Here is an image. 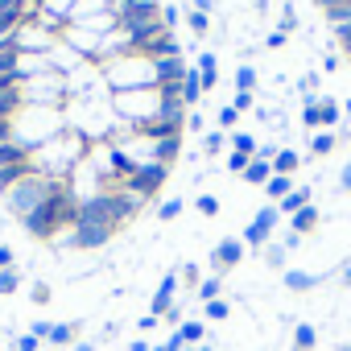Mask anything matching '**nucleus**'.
Returning a JSON list of instances; mask_svg holds the SVG:
<instances>
[{"label": "nucleus", "instance_id": "obj_2", "mask_svg": "<svg viewBox=\"0 0 351 351\" xmlns=\"http://www.w3.org/2000/svg\"><path fill=\"white\" fill-rule=\"evenodd\" d=\"M165 173H169V165H157V161H145L132 178L124 182V195L128 199H136V203H145V199H153L157 191H161V182H165Z\"/></svg>", "mask_w": 351, "mask_h": 351}, {"label": "nucleus", "instance_id": "obj_12", "mask_svg": "<svg viewBox=\"0 0 351 351\" xmlns=\"http://www.w3.org/2000/svg\"><path fill=\"white\" fill-rule=\"evenodd\" d=\"M215 66H219V58H215L211 50H207V54H199V66H195V71H199V79H203V91H211V87H215V79H219V75H215Z\"/></svg>", "mask_w": 351, "mask_h": 351}, {"label": "nucleus", "instance_id": "obj_42", "mask_svg": "<svg viewBox=\"0 0 351 351\" xmlns=\"http://www.w3.org/2000/svg\"><path fill=\"white\" fill-rule=\"evenodd\" d=\"M236 116H240L236 108H219V124H223V128H232V124H236Z\"/></svg>", "mask_w": 351, "mask_h": 351}, {"label": "nucleus", "instance_id": "obj_22", "mask_svg": "<svg viewBox=\"0 0 351 351\" xmlns=\"http://www.w3.org/2000/svg\"><path fill=\"white\" fill-rule=\"evenodd\" d=\"M326 21H330L335 29L351 25V0H347V5H335V9H326Z\"/></svg>", "mask_w": 351, "mask_h": 351}, {"label": "nucleus", "instance_id": "obj_16", "mask_svg": "<svg viewBox=\"0 0 351 351\" xmlns=\"http://www.w3.org/2000/svg\"><path fill=\"white\" fill-rule=\"evenodd\" d=\"M298 165H302V161H298V153H293V149H277V157H273V173H285V178H289Z\"/></svg>", "mask_w": 351, "mask_h": 351}, {"label": "nucleus", "instance_id": "obj_48", "mask_svg": "<svg viewBox=\"0 0 351 351\" xmlns=\"http://www.w3.org/2000/svg\"><path fill=\"white\" fill-rule=\"evenodd\" d=\"M339 186H343V191H351V161H347V165H343V173H339Z\"/></svg>", "mask_w": 351, "mask_h": 351}, {"label": "nucleus", "instance_id": "obj_26", "mask_svg": "<svg viewBox=\"0 0 351 351\" xmlns=\"http://www.w3.org/2000/svg\"><path fill=\"white\" fill-rule=\"evenodd\" d=\"M17 289H21V273L5 269V273H0V293H17Z\"/></svg>", "mask_w": 351, "mask_h": 351}, {"label": "nucleus", "instance_id": "obj_28", "mask_svg": "<svg viewBox=\"0 0 351 351\" xmlns=\"http://www.w3.org/2000/svg\"><path fill=\"white\" fill-rule=\"evenodd\" d=\"M178 335H182V343H203V322H182Z\"/></svg>", "mask_w": 351, "mask_h": 351}, {"label": "nucleus", "instance_id": "obj_23", "mask_svg": "<svg viewBox=\"0 0 351 351\" xmlns=\"http://www.w3.org/2000/svg\"><path fill=\"white\" fill-rule=\"evenodd\" d=\"M252 87H256V71H252V66H240V71H236V91L252 95Z\"/></svg>", "mask_w": 351, "mask_h": 351}, {"label": "nucleus", "instance_id": "obj_35", "mask_svg": "<svg viewBox=\"0 0 351 351\" xmlns=\"http://www.w3.org/2000/svg\"><path fill=\"white\" fill-rule=\"evenodd\" d=\"M318 120L322 124H339V108L335 104H318Z\"/></svg>", "mask_w": 351, "mask_h": 351}, {"label": "nucleus", "instance_id": "obj_7", "mask_svg": "<svg viewBox=\"0 0 351 351\" xmlns=\"http://www.w3.org/2000/svg\"><path fill=\"white\" fill-rule=\"evenodd\" d=\"M173 293H178V273H165V277H161V285H157V293H153L149 314H153V318H165V314H169V306H173Z\"/></svg>", "mask_w": 351, "mask_h": 351}, {"label": "nucleus", "instance_id": "obj_32", "mask_svg": "<svg viewBox=\"0 0 351 351\" xmlns=\"http://www.w3.org/2000/svg\"><path fill=\"white\" fill-rule=\"evenodd\" d=\"M195 207H199L203 215H219V199H215V195H199V203H195Z\"/></svg>", "mask_w": 351, "mask_h": 351}, {"label": "nucleus", "instance_id": "obj_27", "mask_svg": "<svg viewBox=\"0 0 351 351\" xmlns=\"http://www.w3.org/2000/svg\"><path fill=\"white\" fill-rule=\"evenodd\" d=\"M186 25H191L195 34H207V29H211V17L199 13V9H191V13H186Z\"/></svg>", "mask_w": 351, "mask_h": 351}, {"label": "nucleus", "instance_id": "obj_38", "mask_svg": "<svg viewBox=\"0 0 351 351\" xmlns=\"http://www.w3.org/2000/svg\"><path fill=\"white\" fill-rule=\"evenodd\" d=\"M38 343H42L38 335H21V339H17V351H38Z\"/></svg>", "mask_w": 351, "mask_h": 351}, {"label": "nucleus", "instance_id": "obj_5", "mask_svg": "<svg viewBox=\"0 0 351 351\" xmlns=\"http://www.w3.org/2000/svg\"><path fill=\"white\" fill-rule=\"evenodd\" d=\"M108 240H112V228H99V223H75L71 248H104Z\"/></svg>", "mask_w": 351, "mask_h": 351}, {"label": "nucleus", "instance_id": "obj_18", "mask_svg": "<svg viewBox=\"0 0 351 351\" xmlns=\"http://www.w3.org/2000/svg\"><path fill=\"white\" fill-rule=\"evenodd\" d=\"M232 149H236V153H244V157H256V149H261V145H256V136H252V132H232Z\"/></svg>", "mask_w": 351, "mask_h": 351}, {"label": "nucleus", "instance_id": "obj_54", "mask_svg": "<svg viewBox=\"0 0 351 351\" xmlns=\"http://www.w3.org/2000/svg\"><path fill=\"white\" fill-rule=\"evenodd\" d=\"M195 351H211V347H195Z\"/></svg>", "mask_w": 351, "mask_h": 351}, {"label": "nucleus", "instance_id": "obj_21", "mask_svg": "<svg viewBox=\"0 0 351 351\" xmlns=\"http://www.w3.org/2000/svg\"><path fill=\"white\" fill-rule=\"evenodd\" d=\"M314 223H318V207H302V211L293 215V232H298V236H302V232H310Z\"/></svg>", "mask_w": 351, "mask_h": 351}, {"label": "nucleus", "instance_id": "obj_20", "mask_svg": "<svg viewBox=\"0 0 351 351\" xmlns=\"http://www.w3.org/2000/svg\"><path fill=\"white\" fill-rule=\"evenodd\" d=\"M289 191H293V186H289V178H285V173H273V178L265 182V195H269V199H285Z\"/></svg>", "mask_w": 351, "mask_h": 351}, {"label": "nucleus", "instance_id": "obj_49", "mask_svg": "<svg viewBox=\"0 0 351 351\" xmlns=\"http://www.w3.org/2000/svg\"><path fill=\"white\" fill-rule=\"evenodd\" d=\"M186 128H191V132H199V128H203V116H199V112H191V116H186Z\"/></svg>", "mask_w": 351, "mask_h": 351}, {"label": "nucleus", "instance_id": "obj_25", "mask_svg": "<svg viewBox=\"0 0 351 351\" xmlns=\"http://www.w3.org/2000/svg\"><path fill=\"white\" fill-rule=\"evenodd\" d=\"M285 285L298 289V293H306V289H314V277L310 273H285Z\"/></svg>", "mask_w": 351, "mask_h": 351}, {"label": "nucleus", "instance_id": "obj_55", "mask_svg": "<svg viewBox=\"0 0 351 351\" xmlns=\"http://www.w3.org/2000/svg\"><path fill=\"white\" fill-rule=\"evenodd\" d=\"M153 351H165V347H153Z\"/></svg>", "mask_w": 351, "mask_h": 351}, {"label": "nucleus", "instance_id": "obj_29", "mask_svg": "<svg viewBox=\"0 0 351 351\" xmlns=\"http://www.w3.org/2000/svg\"><path fill=\"white\" fill-rule=\"evenodd\" d=\"M178 215H182V199H169L157 207V219H178Z\"/></svg>", "mask_w": 351, "mask_h": 351}, {"label": "nucleus", "instance_id": "obj_4", "mask_svg": "<svg viewBox=\"0 0 351 351\" xmlns=\"http://www.w3.org/2000/svg\"><path fill=\"white\" fill-rule=\"evenodd\" d=\"M186 58H157L153 62V87H169V83H182L186 79Z\"/></svg>", "mask_w": 351, "mask_h": 351}, {"label": "nucleus", "instance_id": "obj_30", "mask_svg": "<svg viewBox=\"0 0 351 351\" xmlns=\"http://www.w3.org/2000/svg\"><path fill=\"white\" fill-rule=\"evenodd\" d=\"M302 120H306L310 128H314V124H322V120H318V99H314V95H306V108H302Z\"/></svg>", "mask_w": 351, "mask_h": 351}, {"label": "nucleus", "instance_id": "obj_14", "mask_svg": "<svg viewBox=\"0 0 351 351\" xmlns=\"http://www.w3.org/2000/svg\"><path fill=\"white\" fill-rule=\"evenodd\" d=\"M182 99H186V108L203 99V79H199V71H195V66H191V71H186V79H182Z\"/></svg>", "mask_w": 351, "mask_h": 351}, {"label": "nucleus", "instance_id": "obj_52", "mask_svg": "<svg viewBox=\"0 0 351 351\" xmlns=\"http://www.w3.org/2000/svg\"><path fill=\"white\" fill-rule=\"evenodd\" d=\"M128 351H149V347H145V343H141V339H136V343H132V347H128Z\"/></svg>", "mask_w": 351, "mask_h": 351}, {"label": "nucleus", "instance_id": "obj_33", "mask_svg": "<svg viewBox=\"0 0 351 351\" xmlns=\"http://www.w3.org/2000/svg\"><path fill=\"white\" fill-rule=\"evenodd\" d=\"M207 318H211V322H223V318H228V302H219V298L207 302Z\"/></svg>", "mask_w": 351, "mask_h": 351}, {"label": "nucleus", "instance_id": "obj_11", "mask_svg": "<svg viewBox=\"0 0 351 351\" xmlns=\"http://www.w3.org/2000/svg\"><path fill=\"white\" fill-rule=\"evenodd\" d=\"M240 178H244V182H252V186H256V182H269V178H273V161L252 157V161H248V169L240 173Z\"/></svg>", "mask_w": 351, "mask_h": 351}, {"label": "nucleus", "instance_id": "obj_41", "mask_svg": "<svg viewBox=\"0 0 351 351\" xmlns=\"http://www.w3.org/2000/svg\"><path fill=\"white\" fill-rule=\"evenodd\" d=\"M232 108H236V112H248V108H252V95H244V91H236V99H232Z\"/></svg>", "mask_w": 351, "mask_h": 351}, {"label": "nucleus", "instance_id": "obj_1", "mask_svg": "<svg viewBox=\"0 0 351 351\" xmlns=\"http://www.w3.org/2000/svg\"><path fill=\"white\" fill-rule=\"evenodd\" d=\"M58 182H62V178H46V173H29L25 182H17V186L5 195V199H9V211H13V215H21V219H25V215H34V211H38V207H42V203L54 195V186H58Z\"/></svg>", "mask_w": 351, "mask_h": 351}, {"label": "nucleus", "instance_id": "obj_53", "mask_svg": "<svg viewBox=\"0 0 351 351\" xmlns=\"http://www.w3.org/2000/svg\"><path fill=\"white\" fill-rule=\"evenodd\" d=\"M343 281H347V285H351V265H347V269H343Z\"/></svg>", "mask_w": 351, "mask_h": 351}, {"label": "nucleus", "instance_id": "obj_46", "mask_svg": "<svg viewBox=\"0 0 351 351\" xmlns=\"http://www.w3.org/2000/svg\"><path fill=\"white\" fill-rule=\"evenodd\" d=\"M281 261H285V248H281V244H273V248H269V265H281Z\"/></svg>", "mask_w": 351, "mask_h": 351}, {"label": "nucleus", "instance_id": "obj_37", "mask_svg": "<svg viewBox=\"0 0 351 351\" xmlns=\"http://www.w3.org/2000/svg\"><path fill=\"white\" fill-rule=\"evenodd\" d=\"M248 161H252V157H244V153H232V157H228V169L244 173V169H248Z\"/></svg>", "mask_w": 351, "mask_h": 351}, {"label": "nucleus", "instance_id": "obj_45", "mask_svg": "<svg viewBox=\"0 0 351 351\" xmlns=\"http://www.w3.org/2000/svg\"><path fill=\"white\" fill-rule=\"evenodd\" d=\"M298 244H302V236H298V232H285V244H281V248H285V252H293Z\"/></svg>", "mask_w": 351, "mask_h": 351}, {"label": "nucleus", "instance_id": "obj_19", "mask_svg": "<svg viewBox=\"0 0 351 351\" xmlns=\"http://www.w3.org/2000/svg\"><path fill=\"white\" fill-rule=\"evenodd\" d=\"M25 104V95L21 91H5V95H0V120H13V112Z\"/></svg>", "mask_w": 351, "mask_h": 351}, {"label": "nucleus", "instance_id": "obj_51", "mask_svg": "<svg viewBox=\"0 0 351 351\" xmlns=\"http://www.w3.org/2000/svg\"><path fill=\"white\" fill-rule=\"evenodd\" d=\"M195 9H199V13H211V9H215V0H195Z\"/></svg>", "mask_w": 351, "mask_h": 351}, {"label": "nucleus", "instance_id": "obj_44", "mask_svg": "<svg viewBox=\"0 0 351 351\" xmlns=\"http://www.w3.org/2000/svg\"><path fill=\"white\" fill-rule=\"evenodd\" d=\"M34 302L46 306V302H50V285H34Z\"/></svg>", "mask_w": 351, "mask_h": 351}, {"label": "nucleus", "instance_id": "obj_13", "mask_svg": "<svg viewBox=\"0 0 351 351\" xmlns=\"http://www.w3.org/2000/svg\"><path fill=\"white\" fill-rule=\"evenodd\" d=\"M302 207H310V186H298V191H289V195L281 199V207H277V211H285V215H298Z\"/></svg>", "mask_w": 351, "mask_h": 351}, {"label": "nucleus", "instance_id": "obj_50", "mask_svg": "<svg viewBox=\"0 0 351 351\" xmlns=\"http://www.w3.org/2000/svg\"><path fill=\"white\" fill-rule=\"evenodd\" d=\"M182 277H186V285H199V273H195V265H186V269H182Z\"/></svg>", "mask_w": 351, "mask_h": 351}, {"label": "nucleus", "instance_id": "obj_31", "mask_svg": "<svg viewBox=\"0 0 351 351\" xmlns=\"http://www.w3.org/2000/svg\"><path fill=\"white\" fill-rule=\"evenodd\" d=\"M215 293H219V277L199 281V298H203V302H215Z\"/></svg>", "mask_w": 351, "mask_h": 351}, {"label": "nucleus", "instance_id": "obj_8", "mask_svg": "<svg viewBox=\"0 0 351 351\" xmlns=\"http://www.w3.org/2000/svg\"><path fill=\"white\" fill-rule=\"evenodd\" d=\"M29 335L50 339L54 347H66V343L75 339V326H71V322H34V326H29Z\"/></svg>", "mask_w": 351, "mask_h": 351}, {"label": "nucleus", "instance_id": "obj_10", "mask_svg": "<svg viewBox=\"0 0 351 351\" xmlns=\"http://www.w3.org/2000/svg\"><path fill=\"white\" fill-rule=\"evenodd\" d=\"M182 153V136H165V141H153V161L157 165H169L173 157Z\"/></svg>", "mask_w": 351, "mask_h": 351}, {"label": "nucleus", "instance_id": "obj_9", "mask_svg": "<svg viewBox=\"0 0 351 351\" xmlns=\"http://www.w3.org/2000/svg\"><path fill=\"white\" fill-rule=\"evenodd\" d=\"M145 54H149L153 62H157V58H182V46H178V38H173V34H165V38H157Z\"/></svg>", "mask_w": 351, "mask_h": 351}, {"label": "nucleus", "instance_id": "obj_36", "mask_svg": "<svg viewBox=\"0 0 351 351\" xmlns=\"http://www.w3.org/2000/svg\"><path fill=\"white\" fill-rule=\"evenodd\" d=\"M203 149H207V153H219V149H223V132H207V136H203Z\"/></svg>", "mask_w": 351, "mask_h": 351}, {"label": "nucleus", "instance_id": "obj_17", "mask_svg": "<svg viewBox=\"0 0 351 351\" xmlns=\"http://www.w3.org/2000/svg\"><path fill=\"white\" fill-rule=\"evenodd\" d=\"M314 339H318V330H314L310 322H298V330H293V347H298V351H314Z\"/></svg>", "mask_w": 351, "mask_h": 351}, {"label": "nucleus", "instance_id": "obj_56", "mask_svg": "<svg viewBox=\"0 0 351 351\" xmlns=\"http://www.w3.org/2000/svg\"><path fill=\"white\" fill-rule=\"evenodd\" d=\"M339 351H351V347H339Z\"/></svg>", "mask_w": 351, "mask_h": 351}, {"label": "nucleus", "instance_id": "obj_15", "mask_svg": "<svg viewBox=\"0 0 351 351\" xmlns=\"http://www.w3.org/2000/svg\"><path fill=\"white\" fill-rule=\"evenodd\" d=\"M34 153L25 149V145H17V141H5L0 145V165H17V161H29Z\"/></svg>", "mask_w": 351, "mask_h": 351}, {"label": "nucleus", "instance_id": "obj_24", "mask_svg": "<svg viewBox=\"0 0 351 351\" xmlns=\"http://www.w3.org/2000/svg\"><path fill=\"white\" fill-rule=\"evenodd\" d=\"M310 149H314V157H322V153L335 149V136H330V132H314V136H310Z\"/></svg>", "mask_w": 351, "mask_h": 351}, {"label": "nucleus", "instance_id": "obj_39", "mask_svg": "<svg viewBox=\"0 0 351 351\" xmlns=\"http://www.w3.org/2000/svg\"><path fill=\"white\" fill-rule=\"evenodd\" d=\"M161 25L173 34V25H178V9H161Z\"/></svg>", "mask_w": 351, "mask_h": 351}, {"label": "nucleus", "instance_id": "obj_43", "mask_svg": "<svg viewBox=\"0 0 351 351\" xmlns=\"http://www.w3.org/2000/svg\"><path fill=\"white\" fill-rule=\"evenodd\" d=\"M339 34V46L347 50V58H351V25H343V29H335Z\"/></svg>", "mask_w": 351, "mask_h": 351}, {"label": "nucleus", "instance_id": "obj_47", "mask_svg": "<svg viewBox=\"0 0 351 351\" xmlns=\"http://www.w3.org/2000/svg\"><path fill=\"white\" fill-rule=\"evenodd\" d=\"M13 141V120H0V145Z\"/></svg>", "mask_w": 351, "mask_h": 351}, {"label": "nucleus", "instance_id": "obj_6", "mask_svg": "<svg viewBox=\"0 0 351 351\" xmlns=\"http://www.w3.org/2000/svg\"><path fill=\"white\" fill-rule=\"evenodd\" d=\"M244 261V240H219L215 244V252H211V265H215V273H228L232 265H240Z\"/></svg>", "mask_w": 351, "mask_h": 351}, {"label": "nucleus", "instance_id": "obj_3", "mask_svg": "<svg viewBox=\"0 0 351 351\" xmlns=\"http://www.w3.org/2000/svg\"><path fill=\"white\" fill-rule=\"evenodd\" d=\"M277 223H281V211H277V207H261V211H256V219H252V223L244 228V244L261 248V244L269 240V232H273Z\"/></svg>", "mask_w": 351, "mask_h": 351}, {"label": "nucleus", "instance_id": "obj_34", "mask_svg": "<svg viewBox=\"0 0 351 351\" xmlns=\"http://www.w3.org/2000/svg\"><path fill=\"white\" fill-rule=\"evenodd\" d=\"M293 25H298V13H293V9L285 5V13H281V25H277V34H285V38H289V29H293Z\"/></svg>", "mask_w": 351, "mask_h": 351}, {"label": "nucleus", "instance_id": "obj_40", "mask_svg": "<svg viewBox=\"0 0 351 351\" xmlns=\"http://www.w3.org/2000/svg\"><path fill=\"white\" fill-rule=\"evenodd\" d=\"M5 269H13V248L0 244V273H5Z\"/></svg>", "mask_w": 351, "mask_h": 351}]
</instances>
